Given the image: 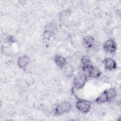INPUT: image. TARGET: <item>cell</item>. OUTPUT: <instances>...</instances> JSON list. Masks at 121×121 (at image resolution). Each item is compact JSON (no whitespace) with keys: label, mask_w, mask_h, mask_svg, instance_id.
<instances>
[{"label":"cell","mask_w":121,"mask_h":121,"mask_svg":"<svg viewBox=\"0 0 121 121\" xmlns=\"http://www.w3.org/2000/svg\"><path fill=\"white\" fill-rule=\"evenodd\" d=\"M117 91L113 87H111L104 90L95 99V101L98 104H104L115 98L117 95Z\"/></svg>","instance_id":"1"},{"label":"cell","mask_w":121,"mask_h":121,"mask_svg":"<svg viewBox=\"0 0 121 121\" xmlns=\"http://www.w3.org/2000/svg\"><path fill=\"white\" fill-rule=\"evenodd\" d=\"M88 76L86 73H80L73 79V86L75 89L80 90L83 88L87 80Z\"/></svg>","instance_id":"2"},{"label":"cell","mask_w":121,"mask_h":121,"mask_svg":"<svg viewBox=\"0 0 121 121\" xmlns=\"http://www.w3.org/2000/svg\"><path fill=\"white\" fill-rule=\"evenodd\" d=\"M71 108L72 105L69 102L63 101L57 105L54 112L56 115H61L69 112Z\"/></svg>","instance_id":"3"},{"label":"cell","mask_w":121,"mask_h":121,"mask_svg":"<svg viewBox=\"0 0 121 121\" xmlns=\"http://www.w3.org/2000/svg\"><path fill=\"white\" fill-rule=\"evenodd\" d=\"M76 107L80 112L87 113L91 107V103L88 100L83 98H78L76 103Z\"/></svg>","instance_id":"4"},{"label":"cell","mask_w":121,"mask_h":121,"mask_svg":"<svg viewBox=\"0 0 121 121\" xmlns=\"http://www.w3.org/2000/svg\"><path fill=\"white\" fill-rule=\"evenodd\" d=\"M103 49L104 51L107 53H114L117 49L115 41L112 38L107 40L103 44Z\"/></svg>","instance_id":"5"},{"label":"cell","mask_w":121,"mask_h":121,"mask_svg":"<svg viewBox=\"0 0 121 121\" xmlns=\"http://www.w3.org/2000/svg\"><path fill=\"white\" fill-rule=\"evenodd\" d=\"M103 63L105 69L108 71L113 70L117 68L116 62L112 58H106L104 60Z\"/></svg>","instance_id":"6"},{"label":"cell","mask_w":121,"mask_h":121,"mask_svg":"<svg viewBox=\"0 0 121 121\" xmlns=\"http://www.w3.org/2000/svg\"><path fill=\"white\" fill-rule=\"evenodd\" d=\"M86 72L88 77L93 78H98L102 74L101 71L99 69L94 65H92V66L87 70Z\"/></svg>","instance_id":"7"},{"label":"cell","mask_w":121,"mask_h":121,"mask_svg":"<svg viewBox=\"0 0 121 121\" xmlns=\"http://www.w3.org/2000/svg\"><path fill=\"white\" fill-rule=\"evenodd\" d=\"M90 59L87 57L83 56L80 60V67L84 72H86L92 66Z\"/></svg>","instance_id":"8"},{"label":"cell","mask_w":121,"mask_h":121,"mask_svg":"<svg viewBox=\"0 0 121 121\" xmlns=\"http://www.w3.org/2000/svg\"><path fill=\"white\" fill-rule=\"evenodd\" d=\"M95 38L92 36L86 35L83 37L82 44L85 48L89 49L95 45Z\"/></svg>","instance_id":"9"},{"label":"cell","mask_w":121,"mask_h":121,"mask_svg":"<svg viewBox=\"0 0 121 121\" xmlns=\"http://www.w3.org/2000/svg\"><path fill=\"white\" fill-rule=\"evenodd\" d=\"M30 63V58L26 55H22L19 57L17 61V64L19 68L24 69Z\"/></svg>","instance_id":"10"},{"label":"cell","mask_w":121,"mask_h":121,"mask_svg":"<svg viewBox=\"0 0 121 121\" xmlns=\"http://www.w3.org/2000/svg\"><path fill=\"white\" fill-rule=\"evenodd\" d=\"M54 61L58 67L60 68H63L67 64V60L64 57L57 55L54 58Z\"/></svg>","instance_id":"11"},{"label":"cell","mask_w":121,"mask_h":121,"mask_svg":"<svg viewBox=\"0 0 121 121\" xmlns=\"http://www.w3.org/2000/svg\"><path fill=\"white\" fill-rule=\"evenodd\" d=\"M57 24L54 22H51L47 23L44 27V30L49 31L53 34L57 31Z\"/></svg>","instance_id":"12"},{"label":"cell","mask_w":121,"mask_h":121,"mask_svg":"<svg viewBox=\"0 0 121 121\" xmlns=\"http://www.w3.org/2000/svg\"><path fill=\"white\" fill-rule=\"evenodd\" d=\"M70 15V11L69 10H65L62 12L60 15V20L61 22H64Z\"/></svg>","instance_id":"13"},{"label":"cell","mask_w":121,"mask_h":121,"mask_svg":"<svg viewBox=\"0 0 121 121\" xmlns=\"http://www.w3.org/2000/svg\"><path fill=\"white\" fill-rule=\"evenodd\" d=\"M63 68L64 69V72L65 74L68 77L71 76L72 74H73V69L70 66H65Z\"/></svg>","instance_id":"14"},{"label":"cell","mask_w":121,"mask_h":121,"mask_svg":"<svg viewBox=\"0 0 121 121\" xmlns=\"http://www.w3.org/2000/svg\"><path fill=\"white\" fill-rule=\"evenodd\" d=\"M19 88L22 90H25L28 87V83L25 80H21L19 81Z\"/></svg>","instance_id":"15"},{"label":"cell","mask_w":121,"mask_h":121,"mask_svg":"<svg viewBox=\"0 0 121 121\" xmlns=\"http://www.w3.org/2000/svg\"><path fill=\"white\" fill-rule=\"evenodd\" d=\"M54 34L47 31H44V32L43 33V37L45 39L48 40L52 36H53Z\"/></svg>","instance_id":"16"}]
</instances>
